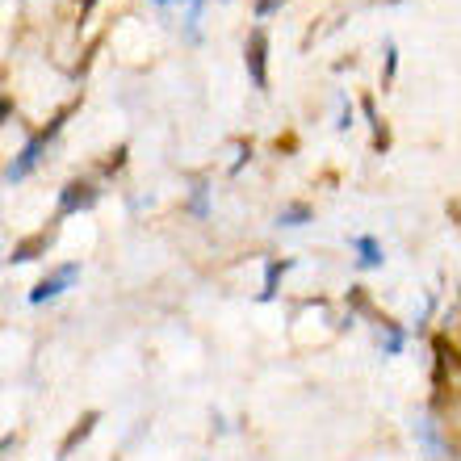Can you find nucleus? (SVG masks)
Returning a JSON list of instances; mask_svg holds the SVG:
<instances>
[{
    "label": "nucleus",
    "mask_w": 461,
    "mask_h": 461,
    "mask_svg": "<svg viewBox=\"0 0 461 461\" xmlns=\"http://www.w3.org/2000/svg\"><path fill=\"white\" fill-rule=\"evenodd\" d=\"M290 273V260H268L265 265V290H260V303H273L277 298V281Z\"/></svg>",
    "instance_id": "6e6552de"
},
{
    "label": "nucleus",
    "mask_w": 461,
    "mask_h": 461,
    "mask_svg": "<svg viewBox=\"0 0 461 461\" xmlns=\"http://www.w3.org/2000/svg\"><path fill=\"white\" fill-rule=\"evenodd\" d=\"M122 164H126V147H118V151H113V159H105V172H118Z\"/></svg>",
    "instance_id": "dca6fc26"
},
{
    "label": "nucleus",
    "mask_w": 461,
    "mask_h": 461,
    "mask_svg": "<svg viewBox=\"0 0 461 461\" xmlns=\"http://www.w3.org/2000/svg\"><path fill=\"white\" fill-rule=\"evenodd\" d=\"M206 197H210V185L197 181V185H194V202H189V210H194L197 219H206Z\"/></svg>",
    "instance_id": "ddd939ff"
},
{
    "label": "nucleus",
    "mask_w": 461,
    "mask_h": 461,
    "mask_svg": "<svg viewBox=\"0 0 461 461\" xmlns=\"http://www.w3.org/2000/svg\"><path fill=\"white\" fill-rule=\"evenodd\" d=\"M156 5H185V0H156ZM189 5H194V0H189Z\"/></svg>",
    "instance_id": "a211bd4d"
},
{
    "label": "nucleus",
    "mask_w": 461,
    "mask_h": 461,
    "mask_svg": "<svg viewBox=\"0 0 461 461\" xmlns=\"http://www.w3.org/2000/svg\"><path fill=\"white\" fill-rule=\"evenodd\" d=\"M281 5H285V0H256V17L265 22V17H273V13H277Z\"/></svg>",
    "instance_id": "4468645a"
},
{
    "label": "nucleus",
    "mask_w": 461,
    "mask_h": 461,
    "mask_svg": "<svg viewBox=\"0 0 461 461\" xmlns=\"http://www.w3.org/2000/svg\"><path fill=\"white\" fill-rule=\"evenodd\" d=\"M243 63H248V76H252V85L265 93L268 88V34L256 25L248 42H243Z\"/></svg>",
    "instance_id": "f257e3e1"
},
{
    "label": "nucleus",
    "mask_w": 461,
    "mask_h": 461,
    "mask_svg": "<svg viewBox=\"0 0 461 461\" xmlns=\"http://www.w3.org/2000/svg\"><path fill=\"white\" fill-rule=\"evenodd\" d=\"M47 143H50V134L42 131V134H34L30 143L17 151V159H13L9 168H5V185H17V181H25L30 172L38 168V159H42V151H47Z\"/></svg>",
    "instance_id": "f03ea898"
},
{
    "label": "nucleus",
    "mask_w": 461,
    "mask_h": 461,
    "mask_svg": "<svg viewBox=\"0 0 461 461\" xmlns=\"http://www.w3.org/2000/svg\"><path fill=\"white\" fill-rule=\"evenodd\" d=\"M76 277H80V265H59L55 273H50V277H42V281L34 285V290H30V303H34V306L55 303V298H59L63 290H72Z\"/></svg>",
    "instance_id": "7ed1b4c3"
},
{
    "label": "nucleus",
    "mask_w": 461,
    "mask_h": 461,
    "mask_svg": "<svg viewBox=\"0 0 461 461\" xmlns=\"http://www.w3.org/2000/svg\"><path fill=\"white\" fill-rule=\"evenodd\" d=\"M97 185L93 181H68L59 189V214H80V210L97 206Z\"/></svg>",
    "instance_id": "20e7f679"
},
{
    "label": "nucleus",
    "mask_w": 461,
    "mask_h": 461,
    "mask_svg": "<svg viewBox=\"0 0 461 461\" xmlns=\"http://www.w3.org/2000/svg\"><path fill=\"white\" fill-rule=\"evenodd\" d=\"M93 5H97V0H80V13H88V9H93Z\"/></svg>",
    "instance_id": "f3484780"
},
{
    "label": "nucleus",
    "mask_w": 461,
    "mask_h": 461,
    "mask_svg": "<svg viewBox=\"0 0 461 461\" xmlns=\"http://www.w3.org/2000/svg\"><path fill=\"white\" fill-rule=\"evenodd\" d=\"M97 424H101V411H85V415H80V420H76V428L68 432V437H63V445H59V461L72 457V453L80 449V445H85L88 437H93V428H97Z\"/></svg>",
    "instance_id": "39448f33"
},
{
    "label": "nucleus",
    "mask_w": 461,
    "mask_h": 461,
    "mask_svg": "<svg viewBox=\"0 0 461 461\" xmlns=\"http://www.w3.org/2000/svg\"><path fill=\"white\" fill-rule=\"evenodd\" d=\"M311 214H315V210L306 206V202H290V206H281L277 227H303V222H311Z\"/></svg>",
    "instance_id": "1a4fd4ad"
},
{
    "label": "nucleus",
    "mask_w": 461,
    "mask_h": 461,
    "mask_svg": "<svg viewBox=\"0 0 461 461\" xmlns=\"http://www.w3.org/2000/svg\"><path fill=\"white\" fill-rule=\"evenodd\" d=\"M361 110H365V118L374 122V147H377V151H386V147H390V131L382 126V118H377L374 97H365V101H361Z\"/></svg>",
    "instance_id": "9d476101"
},
{
    "label": "nucleus",
    "mask_w": 461,
    "mask_h": 461,
    "mask_svg": "<svg viewBox=\"0 0 461 461\" xmlns=\"http://www.w3.org/2000/svg\"><path fill=\"white\" fill-rule=\"evenodd\" d=\"M394 68H399V50H394V42H386V85L394 80Z\"/></svg>",
    "instance_id": "2eb2a0df"
},
{
    "label": "nucleus",
    "mask_w": 461,
    "mask_h": 461,
    "mask_svg": "<svg viewBox=\"0 0 461 461\" xmlns=\"http://www.w3.org/2000/svg\"><path fill=\"white\" fill-rule=\"evenodd\" d=\"M50 230H42V235H30V240H22V243H13V252H9V265H25V260H34L38 252H47L50 248Z\"/></svg>",
    "instance_id": "423d86ee"
},
{
    "label": "nucleus",
    "mask_w": 461,
    "mask_h": 461,
    "mask_svg": "<svg viewBox=\"0 0 461 461\" xmlns=\"http://www.w3.org/2000/svg\"><path fill=\"white\" fill-rule=\"evenodd\" d=\"M377 328L386 331V340H382V352H390V357H394V352H402V344H407V331L394 328L390 319H377Z\"/></svg>",
    "instance_id": "9b49d317"
},
{
    "label": "nucleus",
    "mask_w": 461,
    "mask_h": 461,
    "mask_svg": "<svg viewBox=\"0 0 461 461\" xmlns=\"http://www.w3.org/2000/svg\"><path fill=\"white\" fill-rule=\"evenodd\" d=\"M352 248H357V265L361 268H377L382 265V260H386V256H382V243L374 240V235H357V240H352Z\"/></svg>",
    "instance_id": "0eeeda50"
},
{
    "label": "nucleus",
    "mask_w": 461,
    "mask_h": 461,
    "mask_svg": "<svg viewBox=\"0 0 461 461\" xmlns=\"http://www.w3.org/2000/svg\"><path fill=\"white\" fill-rule=\"evenodd\" d=\"M202 9H206V0H194V5H189V17H185V38H189V42H197V22H202Z\"/></svg>",
    "instance_id": "f8f14e48"
}]
</instances>
